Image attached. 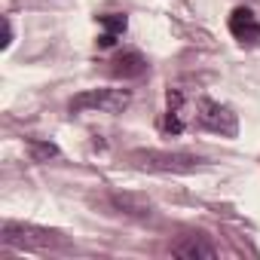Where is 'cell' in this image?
I'll use <instances>...</instances> for the list:
<instances>
[{
	"mask_svg": "<svg viewBox=\"0 0 260 260\" xmlns=\"http://www.w3.org/2000/svg\"><path fill=\"white\" fill-rule=\"evenodd\" d=\"M193 122L199 128H205V132H214V135H223V138H236V132H239V119H236L233 107H226L220 101H211V98L196 101Z\"/></svg>",
	"mask_w": 260,
	"mask_h": 260,
	"instance_id": "6da1fadb",
	"label": "cell"
},
{
	"mask_svg": "<svg viewBox=\"0 0 260 260\" xmlns=\"http://www.w3.org/2000/svg\"><path fill=\"white\" fill-rule=\"evenodd\" d=\"M132 101L125 89H86L77 98H71L74 113H122Z\"/></svg>",
	"mask_w": 260,
	"mask_h": 260,
	"instance_id": "7a4b0ae2",
	"label": "cell"
},
{
	"mask_svg": "<svg viewBox=\"0 0 260 260\" xmlns=\"http://www.w3.org/2000/svg\"><path fill=\"white\" fill-rule=\"evenodd\" d=\"M132 159L141 169H150V172H175V175H187V172H196L202 166L199 156L169 153V150H138V153H132Z\"/></svg>",
	"mask_w": 260,
	"mask_h": 260,
	"instance_id": "3957f363",
	"label": "cell"
},
{
	"mask_svg": "<svg viewBox=\"0 0 260 260\" xmlns=\"http://www.w3.org/2000/svg\"><path fill=\"white\" fill-rule=\"evenodd\" d=\"M0 239H4L7 245H16V248H52V245L58 242L55 233H49V230L13 223V220L4 223V230H0Z\"/></svg>",
	"mask_w": 260,
	"mask_h": 260,
	"instance_id": "277c9868",
	"label": "cell"
},
{
	"mask_svg": "<svg viewBox=\"0 0 260 260\" xmlns=\"http://www.w3.org/2000/svg\"><path fill=\"white\" fill-rule=\"evenodd\" d=\"M230 34H233L242 46H254V43L260 40V22H257V16H254L248 7L233 10V16H230Z\"/></svg>",
	"mask_w": 260,
	"mask_h": 260,
	"instance_id": "5b68a950",
	"label": "cell"
},
{
	"mask_svg": "<svg viewBox=\"0 0 260 260\" xmlns=\"http://www.w3.org/2000/svg\"><path fill=\"white\" fill-rule=\"evenodd\" d=\"M144 71H147V61L141 58V52H122V55L113 58V68H110V74L113 77H122V80L141 77Z\"/></svg>",
	"mask_w": 260,
	"mask_h": 260,
	"instance_id": "8992f818",
	"label": "cell"
},
{
	"mask_svg": "<svg viewBox=\"0 0 260 260\" xmlns=\"http://www.w3.org/2000/svg\"><path fill=\"white\" fill-rule=\"evenodd\" d=\"M172 254H175V257H184V260H196V257L211 260V257H214V248H211L208 242H202L199 236H190V239L178 242V245L172 248Z\"/></svg>",
	"mask_w": 260,
	"mask_h": 260,
	"instance_id": "52a82bcc",
	"label": "cell"
},
{
	"mask_svg": "<svg viewBox=\"0 0 260 260\" xmlns=\"http://www.w3.org/2000/svg\"><path fill=\"white\" fill-rule=\"evenodd\" d=\"M169 107H166V128L169 132H184V95L178 89H169Z\"/></svg>",
	"mask_w": 260,
	"mask_h": 260,
	"instance_id": "ba28073f",
	"label": "cell"
},
{
	"mask_svg": "<svg viewBox=\"0 0 260 260\" xmlns=\"http://www.w3.org/2000/svg\"><path fill=\"white\" fill-rule=\"evenodd\" d=\"M125 16H119V13H110V16H101V28H104V34H113V37H119L122 31H125Z\"/></svg>",
	"mask_w": 260,
	"mask_h": 260,
	"instance_id": "9c48e42d",
	"label": "cell"
},
{
	"mask_svg": "<svg viewBox=\"0 0 260 260\" xmlns=\"http://www.w3.org/2000/svg\"><path fill=\"white\" fill-rule=\"evenodd\" d=\"M31 156H34L37 162H43V159H49V156H58V147L49 144V141H31Z\"/></svg>",
	"mask_w": 260,
	"mask_h": 260,
	"instance_id": "30bf717a",
	"label": "cell"
},
{
	"mask_svg": "<svg viewBox=\"0 0 260 260\" xmlns=\"http://www.w3.org/2000/svg\"><path fill=\"white\" fill-rule=\"evenodd\" d=\"M10 43H13V25L10 19H4V49H10Z\"/></svg>",
	"mask_w": 260,
	"mask_h": 260,
	"instance_id": "8fae6325",
	"label": "cell"
}]
</instances>
